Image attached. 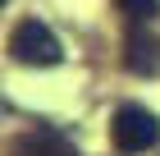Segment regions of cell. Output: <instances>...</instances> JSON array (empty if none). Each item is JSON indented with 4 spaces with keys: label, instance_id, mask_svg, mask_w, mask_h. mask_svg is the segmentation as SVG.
Masks as SVG:
<instances>
[{
    "label": "cell",
    "instance_id": "obj_2",
    "mask_svg": "<svg viewBox=\"0 0 160 156\" xmlns=\"http://www.w3.org/2000/svg\"><path fill=\"white\" fill-rule=\"evenodd\" d=\"M110 138H114V147H119L123 156H142V152H151V147L160 143V120L151 115L147 106L128 101V106H119V110H114Z\"/></svg>",
    "mask_w": 160,
    "mask_h": 156
},
{
    "label": "cell",
    "instance_id": "obj_1",
    "mask_svg": "<svg viewBox=\"0 0 160 156\" xmlns=\"http://www.w3.org/2000/svg\"><path fill=\"white\" fill-rule=\"evenodd\" d=\"M9 55L18 64H28V69H50V64L64 60V46H60V37L50 32L41 19H23L9 32Z\"/></svg>",
    "mask_w": 160,
    "mask_h": 156
},
{
    "label": "cell",
    "instance_id": "obj_3",
    "mask_svg": "<svg viewBox=\"0 0 160 156\" xmlns=\"http://www.w3.org/2000/svg\"><path fill=\"white\" fill-rule=\"evenodd\" d=\"M123 64H128L137 78H156V73H160V37L133 28L128 41H123Z\"/></svg>",
    "mask_w": 160,
    "mask_h": 156
},
{
    "label": "cell",
    "instance_id": "obj_5",
    "mask_svg": "<svg viewBox=\"0 0 160 156\" xmlns=\"http://www.w3.org/2000/svg\"><path fill=\"white\" fill-rule=\"evenodd\" d=\"M119 9L133 19V23H151L160 14V0H119Z\"/></svg>",
    "mask_w": 160,
    "mask_h": 156
},
{
    "label": "cell",
    "instance_id": "obj_4",
    "mask_svg": "<svg viewBox=\"0 0 160 156\" xmlns=\"http://www.w3.org/2000/svg\"><path fill=\"white\" fill-rule=\"evenodd\" d=\"M9 156H78V147L64 138L60 129H50V124H41V129L23 133L18 143H14Z\"/></svg>",
    "mask_w": 160,
    "mask_h": 156
}]
</instances>
